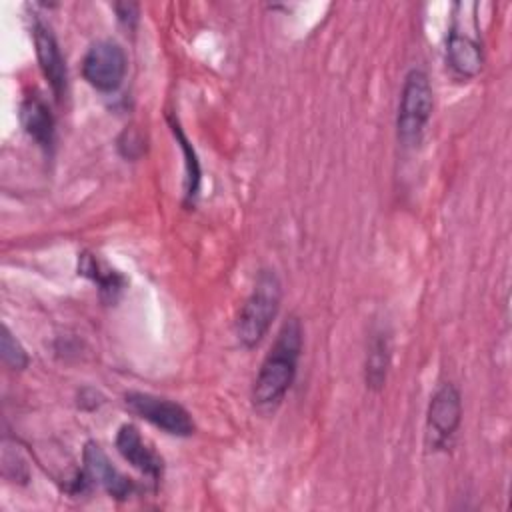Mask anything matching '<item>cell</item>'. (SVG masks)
Listing matches in <instances>:
<instances>
[{
	"label": "cell",
	"instance_id": "cell-1",
	"mask_svg": "<svg viewBox=\"0 0 512 512\" xmlns=\"http://www.w3.org/2000/svg\"><path fill=\"white\" fill-rule=\"evenodd\" d=\"M302 352V324L290 316L276 334L266 358L260 364L252 386V402L258 410H274L290 390Z\"/></svg>",
	"mask_w": 512,
	"mask_h": 512
},
{
	"label": "cell",
	"instance_id": "cell-2",
	"mask_svg": "<svg viewBox=\"0 0 512 512\" xmlns=\"http://www.w3.org/2000/svg\"><path fill=\"white\" fill-rule=\"evenodd\" d=\"M282 302V284L274 270H260L238 320L236 336L242 346L254 348L266 336Z\"/></svg>",
	"mask_w": 512,
	"mask_h": 512
},
{
	"label": "cell",
	"instance_id": "cell-3",
	"mask_svg": "<svg viewBox=\"0 0 512 512\" xmlns=\"http://www.w3.org/2000/svg\"><path fill=\"white\" fill-rule=\"evenodd\" d=\"M434 94L430 80L424 70L412 68L402 84L398 114H396V132L398 140L404 146H414L420 142L424 128L432 116Z\"/></svg>",
	"mask_w": 512,
	"mask_h": 512
},
{
	"label": "cell",
	"instance_id": "cell-4",
	"mask_svg": "<svg viewBox=\"0 0 512 512\" xmlns=\"http://www.w3.org/2000/svg\"><path fill=\"white\" fill-rule=\"evenodd\" d=\"M124 404L130 412L144 418L152 426L164 430L170 436H192L196 424L190 412L168 398L154 396L148 392H128L124 396Z\"/></svg>",
	"mask_w": 512,
	"mask_h": 512
},
{
	"label": "cell",
	"instance_id": "cell-5",
	"mask_svg": "<svg viewBox=\"0 0 512 512\" xmlns=\"http://www.w3.org/2000/svg\"><path fill=\"white\" fill-rule=\"evenodd\" d=\"M82 76L100 92L118 90L126 76V54L122 46L114 40L94 42L82 58Z\"/></svg>",
	"mask_w": 512,
	"mask_h": 512
},
{
	"label": "cell",
	"instance_id": "cell-6",
	"mask_svg": "<svg viewBox=\"0 0 512 512\" xmlns=\"http://www.w3.org/2000/svg\"><path fill=\"white\" fill-rule=\"evenodd\" d=\"M462 422V398L454 384L444 382L430 398L426 412L428 442L432 448H446Z\"/></svg>",
	"mask_w": 512,
	"mask_h": 512
},
{
	"label": "cell",
	"instance_id": "cell-7",
	"mask_svg": "<svg viewBox=\"0 0 512 512\" xmlns=\"http://www.w3.org/2000/svg\"><path fill=\"white\" fill-rule=\"evenodd\" d=\"M32 38H34L38 66H40L44 78L48 80L54 96L62 98L66 92V84H68V72H66V62L60 52L58 40L52 34L50 26H46L40 20H36L32 26Z\"/></svg>",
	"mask_w": 512,
	"mask_h": 512
},
{
	"label": "cell",
	"instance_id": "cell-8",
	"mask_svg": "<svg viewBox=\"0 0 512 512\" xmlns=\"http://www.w3.org/2000/svg\"><path fill=\"white\" fill-rule=\"evenodd\" d=\"M116 450L120 456L134 466L138 472L148 476L152 482H158L162 478V458L146 444L142 434L134 424H122L116 434Z\"/></svg>",
	"mask_w": 512,
	"mask_h": 512
},
{
	"label": "cell",
	"instance_id": "cell-9",
	"mask_svg": "<svg viewBox=\"0 0 512 512\" xmlns=\"http://www.w3.org/2000/svg\"><path fill=\"white\" fill-rule=\"evenodd\" d=\"M84 472L116 500L128 498L134 490V482L112 466L106 452L96 442H88L84 446Z\"/></svg>",
	"mask_w": 512,
	"mask_h": 512
},
{
	"label": "cell",
	"instance_id": "cell-10",
	"mask_svg": "<svg viewBox=\"0 0 512 512\" xmlns=\"http://www.w3.org/2000/svg\"><path fill=\"white\" fill-rule=\"evenodd\" d=\"M446 62L460 78L478 76L484 64L482 46L478 38L470 36L468 32H458L452 28L446 42Z\"/></svg>",
	"mask_w": 512,
	"mask_h": 512
},
{
	"label": "cell",
	"instance_id": "cell-11",
	"mask_svg": "<svg viewBox=\"0 0 512 512\" xmlns=\"http://www.w3.org/2000/svg\"><path fill=\"white\" fill-rule=\"evenodd\" d=\"M20 122L26 134L40 144L50 148L54 142V116L48 104L40 96H28L20 106Z\"/></svg>",
	"mask_w": 512,
	"mask_h": 512
},
{
	"label": "cell",
	"instance_id": "cell-12",
	"mask_svg": "<svg viewBox=\"0 0 512 512\" xmlns=\"http://www.w3.org/2000/svg\"><path fill=\"white\" fill-rule=\"evenodd\" d=\"M390 366V342L386 334H376L368 344L364 380L370 390H382Z\"/></svg>",
	"mask_w": 512,
	"mask_h": 512
},
{
	"label": "cell",
	"instance_id": "cell-13",
	"mask_svg": "<svg viewBox=\"0 0 512 512\" xmlns=\"http://www.w3.org/2000/svg\"><path fill=\"white\" fill-rule=\"evenodd\" d=\"M78 272H80L82 276H88L90 280L98 282L102 294L108 292L110 296H114V294L120 292L122 286H124V278H122L118 272L104 268L92 254H82V256H80Z\"/></svg>",
	"mask_w": 512,
	"mask_h": 512
},
{
	"label": "cell",
	"instance_id": "cell-14",
	"mask_svg": "<svg viewBox=\"0 0 512 512\" xmlns=\"http://www.w3.org/2000/svg\"><path fill=\"white\" fill-rule=\"evenodd\" d=\"M170 130L176 136V142L182 148L184 158H186V196L192 198V196H196L198 186H200V164L196 160V154H194L186 134L182 132V128L178 126V122L174 118H170Z\"/></svg>",
	"mask_w": 512,
	"mask_h": 512
},
{
	"label": "cell",
	"instance_id": "cell-15",
	"mask_svg": "<svg viewBox=\"0 0 512 512\" xmlns=\"http://www.w3.org/2000/svg\"><path fill=\"white\" fill-rule=\"evenodd\" d=\"M0 354L4 364L10 370H24L28 366V354L22 348V344L14 338V334L4 326L2 328V340H0Z\"/></svg>",
	"mask_w": 512,
	"mask_h": 512
},
{
	"label": "cell",
	"instance_id": "cell-16",
	"mask_svg": "<svg viewBox=\"0 0 512 512\" xmlns=\"http://www.w3.org/2000/svg\"><path fill=\"white\" fill-rule=\"evenodd\" d=\"M118 18L126 24V26H132L136 20H138V6L132 4V2H124V4H116L114 6Z\"/></svg>",
	"mask_w": 512,
	"mask_h": 512
}]
</instances>
